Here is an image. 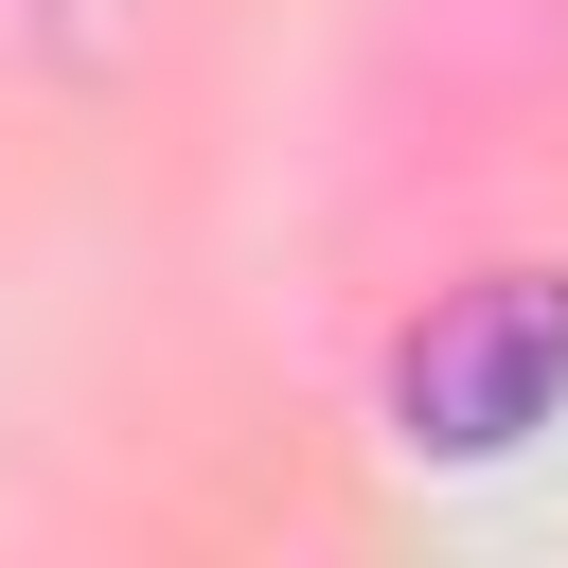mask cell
<instances>
[{
	"label": "cell",
	"mask_w": 568,
	"mask_h": 568,
	"mask_svg": "<svg viewBox=\"0 0 568 568\" xmlns=\"http://www.w3.org/2000/svg\"><path fill=\"white\" fill-rule=\"evenodd\" d=\"M373 408L408 462H515L532 426H568V266H479L462 302H426Z\"/></svg>",
	"instance_id": "1"
}]
</instances>
